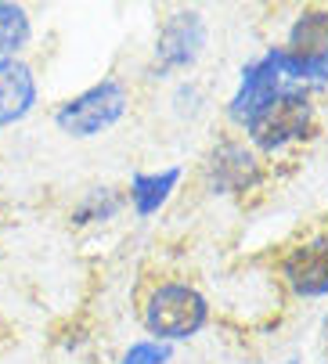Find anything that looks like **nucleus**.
<instances>
[{"mask_svg":"<svg viewBox=\"0 0 328 364\" xmlns=\"http://www.w3.org/2000/svg\"><path fill=\"white\" fill-rule=\"evenodd\" d=\"M181 181V170H162V173H137L130 181V202H134V210L137 217H152L159 213V205L170 198V191L177 188Z\"/></svg>","mask_w":328,"mask_h":364,"instance_id":"obj_10","label":"nucleus"},{"mask_svg":"<svg viewBox=\"0 0 328 364\" xmlns=\"http://www.w3.org/2000/svg\"><path fill=\"white\" fill-rule=\"evenodd\" d=\"M296 62H321L328 58V11L310 8L289 29V47H282Z\"/></svg>","mask_w":328,"mask_h":364,"instance_id":"obj_9","label":"nucleus"},{"mask_svg":"<svg viewBox=\"0 0 328 364\" xmlns=\"http://www.w3.org/2000/svg\"><path fill=\"white\" fill-rule=\"evenodd\" d=\"M170 360V343H134L120 364H166Z\"/></svg>","mask_w":328,"mask_h":364,"instance_id":"obj_13","label":"nucleus"},{"mask_svg":"<svg viewBox=\"0 0 328 364\" xmlns=\"http://www.w3.org/2000/svg\"><path fill=\"white\" fill-rule=\"evenodd\" d=\"M206 318H209V303L191 285H181V282L159 285L144 303V328L159 336L162 343L195 336L206 325Z\"/></svg>","mask_w":328,"mask_h":364,"instance_id":"obj_2","label":"nucleus"},{"mask_svg":"<svg viewBox=\"0 0 328 364\" xmlns=\"http://www.w3.org/2000/svg\"><path fill=\"white\" fill-rule=\"evenodd\" d=\"M278 83H282V73H278V62H275V55H270V50H267L260 62L245 65V69H242L238 94L231 97V105H228L231 123L245 127V123L267 105V101L278 94Z\"/></svg>","mask_w":328,"mask_h":364,"instance_id":"obj_6","label":"nucleus"},{"mask_svg":"<svg viewBox=\"0 0 328 364\" xmlns=\"http://www.w3.org/2000/svg\"><path fill=\"white\" fill-rule=\"evenodd\" d=\"M282 274L289 289L303 299L328 296V238H314L307 245H296L282 259Z\"/></svg>","mask_w":328,"mask_h":364,"instance_id":"obj_7","label":"nucleus"},{"mask_svg":"<svg viewBox=\"0 0 328 364\" xmlns=\"http://www.w3.org/2000/svg\"><path fill=\"white\" fill-rule=\"evenodd\" d=\"M324 339H328V318H324Z\"/></svg>","mask_w":328,"mask_h":364,"instance_id":"obj_14","label":"nucleus"},{"mask_svg":"<svg viewBox=\"0 0 328 364\" xmlns=\"http://www.w3.org/2000/svg\"><path fill=\"white\" fill-rule=\"evenodd\" d=\"M314 123V109H310V97L307 90H278L267 105L245 123V134L253 137L256 148L263 151H278L300 137L310 134Z\"/></svg>","mask_w":328,"mask_h":364,"instance_id":"obj_3","label":"nucleus"},{"mask_svg":"<svg viewBox=\"0 0 328 364\" xmlns=\"http://www.w3.org/2000/svg\"><path fill=\"white\" fill-rule=\"evenodd\" d=\"M202 173H206L209 191H216V195H235V191H249V188L260 181V163H256V155H253L245 144H238V141H221V144L209 151Z\"/></svg>","mask_w":328,"mask_h":364,"instance_id":"obj_5","label":"nucleus"},{"mask_svg":"<svg viewBox=\"0 0 328 364\" xmlns=\"http://www.w3.org/2000/svg\"><path fill=\"white\" fill-rule=\"evenodd\" d=\"M29 36H33V22H29L26 8L0 0V62L18 58L29 43Z\"/></svg>","mask_w":328,"mask_h":364,"instance_id":"obj_11","label":"nucleus"},{"mask_svg":"<svg viewBox=\"0 0 328 364\" xmlns=\"http://www.w3.org/2000/svg\"><path fill=\"white\" fill-rule=\"evenodd\" d=\"M206 47V22L199 11H177L162 22L159 40H155V65L162 73L188 69Z\"/></svg>","mask_w":328,"mask_h":364,"instance_id":"obj_4","label":"nucleus"},{"mask_svg":"<svg viewBox=\"0 0 328 364\" xmlns=\"http://www.w3.org/2000/svg\"><path fill=\"white\" fill-rule=\"evenodd\" d=\"M123 112H127V87L108 76V80L87 87L83 94L69 97L65 105L54 112V123H58L62 134L83 141V137H97L101 130L120 123Z\"/></svg>","mask_w":328,"mask_h":364,"instance_id":"obj_1","label":"nucleus"},{"mask_svg":"<svg viewBox=\"0 0 328 364\" xmlns=\"http://www.w3.org/2000/svg\"><path fill=\"white\" fill-rule=\"evenodd\" d=\"M120 205H123V198L116 188H94L73 210V224L83 228V224H97V220H112L120 213Z\"/></svg>","mask_w":328,"mask_h":364,"instance_id":"obj_12","label":"nucleus"},{"mask_svg":"<svg viewBox=\"0 0 328 364\" xmlns=\"http://www.w3.org/2000/svg\"><path fill=\"white\" fill-rule=\"evenodd\" d=\"M36 105V76L22 58L0 62V127L22 123Z\"/></svg>","mask_w":328,"mask_h":364,"instance_id":"obj_8","label":"nucleus"}]
</instances>
